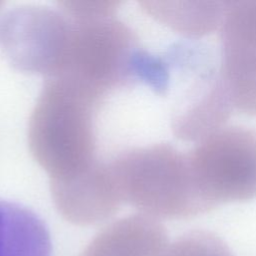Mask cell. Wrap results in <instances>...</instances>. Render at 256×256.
<instances>
[{
	"instance_id": "6da1fadb",
	"label": "cell",
	"mask_w": 256,
	"mask_h": 256,
	"mask_svg": "<svg viewBox=\"0 0 256 256\" xmlns=\"http://www.w3.org/2000/svg\"><path fill=\"white\" fill-rule=\"evenodd\" d=\"M102 101L67 79H46L29 119L28 143L50 180L74 175L97 160L94 118Z\"/></svg>"
},
{
	"instance_id": "7a4b0ae2",
	"label": "cell",
	"mask_w": 256,
	"mask_h": 256,
	"mask_svg": "<svg viewBox=\"0 0 256 256\" xmlns=\"http://www.w3.org/2000/svg\"><path fill=\"white\" fill-rule=\"evenodd\" d=\"M124 202L155 219H185L216 206L205 196L188 153L169 143L124 151L109 162Z\"/></svg>"
},
{
	"instance_id": "3957f363",
	"label": "cell",
	"mask_w": 256,
	"mask_h": 256,
	"mask_svg": "<svg viewBox=\"0 0 256 256\" xmlns=\"http://www.w3.org/2000/svg\"><path fill=\"white\" fill-rule=\"evenodd\" d=\"M69 19L68 48L61 70L54 77L70 80L103 99L117 87L143 81L151 54L140 48L127 25L115 15Z\"/></svg>"
},
{
	"instance_id": "277c9868",
	"label": "cell",
	"mask_w": 256,
	"mask_h": 256,
	"mask_svg": "<svg viewBox=\"0 0 256 256\" xmlns=\"http://www.w3.org/2000/svg\"><path fill=\"white\" fill-rule=\"evenodd\" d=\"M187 153L201 190L215 206L256 197V130L221 127Z\"/></svg>"
},
{
	"instance_id": "5b68a950",
	"label": "cell",
	"mask_w": 256,
	"mask_h": 256,
	"mask_svg": "<svg viewBox=\"0 0 256 256\" xmlns=\"http://www.w3.org/2000/svg\"><path fill=\"white\" fill-rule=\"evenodd\" d=\"M70 34L71 21L59 8L22 5L0 19V49L8 62L46 79L61 70Z\"/></svg>"
},
{
	"instance_id": "8992f818",
	"label": "cell",
	"mask_w": 256,
	"mask_h": 256,
	"mask_svg": "<svg viewBox=\"0 0 256 256\" xmlns=\"http://www.w3.org/2000/svg\"><path fill=\"white\" fill-rule=\"evenodd\" d=\"M220 38V73L232 106L256 116V0L228 1Z\"/></svg>"
},
{
	"instance_id": "52a82bcc",
	"label": "cell",
	"mask_w": 256,
	"mask_h": 256,
	"mask_svg": "<svg viewBox=\"0 0 256 256\" xmlns=\"http://www.w3.org/2000/svg\"><path fill=\"white\" fill-rule=\"evenodd\" d=\"M50 191L59 214L80 226L105 221L124 202L109 163L98 160L74 175L51 179Z\"/></svg>"
},
{
	"instance_id": "ba28073f",
	"label": "cell",
	"mask_w": 256,
	"mask_h": 256,
	"mask_svg": "<svg viewBox=\"0 0 256 256\" xmlns=\"http://www.w3.org/2000/svg\"><path fill=\"white\" fill-rule=\"evenodd\" d=\"M167 245L168 235L162 223L136 214L106 226L78 256H160Z\"/></svg>"
},
{
	"instance_id": "9c48e42d",
	"label": "cell",
	"mask_w": 256,
	"mask_h": 256,
	"mask_svg": "<svg viewBox=\"0 0 256 256\" xmlns=\"http://www.w3.org/2000/svg\"><path fill=\"white\" fill-rule=\"evenodd\" d=\"M51 255V237L43 220L20 204L0 200V256Z\"/></svg>"
},
{
	"instance_id": "30bf717a",
	"label": "cell",
	"mask_w": 256,
	"mask_h": 256,
	"mask_svg": "<svg viewBox=\"0 0 256 256\" xmlns=\"http://www.w3.org/2000/svg\"><path fill=\"white\" fill-rule=\"evenodd\" d=\"M148 15L189 37H199L220 27L228 1L146 0L139 2Z\"/></svg>"
},
{
	"instance_id": "8fae6325",
	"label": "cell",
	"mask_w": 256,
	"mask_h": 256,
	"mask_svg": "<svg viewBox=\"0 0 256 256\" xmlns=\"http://www.w3.org/2000/svg\"><path fill=\"white\" fill-rule=\"evenodd\" d=\"M160 256H234L227 244L215 233L191 230L167 245Z\"/></svg>"
},
{
	"instance_id": "7c38bea8",
	"label": "cell",
	"mask_w": 256,
	"mask_h": 256,
	"mask_svg": "<svg viewBox=\"0 0 256 256\" xmlns=\"http://www.w3.org/2000/svg\"><path fill=\"white\" fill-rule=\"evenodd\" d=\"M119 1H60L59 9L69 18L75 20L93 19L115 15Z\"/></svg>"
},
{
	"instance_id": "4fadbf2b",
	"label": "cell",
	"mask_w": 256,
	"mask_h": 256,
	"mask_svg": "<svg viewBox=\"0 0 256 256\" xmlns=\"http://www.w3.org/2000/svg\"><path fill=\"white\" fill-rule=\"evenodd\" d=\"M3 5V2L2 1H0V9H1V6Z\"/></svg>"
}]
</instances>
